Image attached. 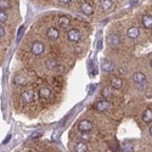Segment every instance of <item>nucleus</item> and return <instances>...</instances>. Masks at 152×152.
<instances>
[{
  "label": "nucleus",
  "mask_w": 152,
  "mask_h": 152,
  "mask_svg": "<svg viewBox=\"0 0 152 152\" xmlns=\"http://www.w3.org/2000/svg\"><path fill=\"white\" fill-rule=\"evenodd\" d=\"M67 38L71 43H78L82 39V33L78 29H69L67 33Z\"/></svg>",
  "instance_id": "f257e3e1"
},
{
  "label": "nucleus",
  "mask_w": 152,
  "mask_h": 152,
  "mask_svg": "<svg viewBox=\"0 0 152 152\" xmlns=\"http://www.w3.org/2000/svg\"><path fill=\"white\" fill-rule=\"evenodd\" d=\"M44 50H45V46H44V44L40 43V42H34V43L32 44V48H31L32 54L35 55V56L42 55V54L44 53Z\"/></svg>",
  "instance_id": "f03ea898"
},
{
  "label": "nucleus",
  "mask_w": 152,
  "mask_h": 152,
  "mask_svg": "<svg viewBox=\"0 0 152 152\" xmlns=\"http://www.w3.org/2000/svg\"><path fill=\"white\" fill-rule=\"evenodd\" d=\"M78 128L82 133H89L93 129V123L90 121H88V119H83V121L79 122Z\"/></svg>",
  "instance_id": "7ed1b4c3"
},
{
  "label": "nucleus",
  "mask_w": 152,
  "mask_h": 152,
  "mask_svg": "<svg viewBox=\"0 0 152 152\" xmlns=\"http://www.w3.org/2000/svg\"><path fill=\"white\" fill-rule=\"evenodd\" d=\"M21 97H22V101H23L24 104H31V102H33V101H34L35 95H34V91L26 90V91H23V94L21 95Z\"/></svg>",
  "instance_id": "20e7f679"
},
{
  "label": "nucleus",
  "mask_w": 152,
  "mask_h": 152,
  "mask_svg": "<svg viewBox=\"0 0 152 152\" xmlns=\"http://www.w3.org/2000/svg\"><path fill=\"white\" fill-rule=\"evenodd\" d=\"M46 37L49 38L50 40H56V39H58V37H60V32L55 27H50L46 31Z\"/></svg>",
  "instance_id": "39448f33"
},
{
  "label": "nucleus",
  "mask_w": 152,
  "mask_h": 152,
  "mask_svg": "<svg viewBox=\"0 0 152 152\" xmlns=\"http://www.w3.org/2000/svg\"><path fill=\"white\" fill-rule=\"evenodd\" d=\"M133 82L139 84V85H141V84H144L146 82V75L144 73H141V72H136V73L133 74Z\"/></svg>",
  "instance_id": "423d86ee"
},
{
  "label": "nucleus",
  "mask_w": 152,
  "mask_h": 152,
  "mask_svg": "<svg viewBox=\"0 0 152 152\" xmlns=\"http://www.w3.org/2000/svg\"><path fill=\"white\" fill-rule=\"evenodd\" d=\"M113 68H115V66H113V63L111 61H107V60H104L102 62H101V69H102L104 72H112Z\"/></svg>",
  "instance_id": "0eeeda50"
},
{
  "label": "nucleus",
  "mask_w": 152,
  "mask_h": 152,
  "mask_svg": "<svg viewBox=\"0 0 152 152\" xmlns=\"http://www.w3.org/2000/svg\"><path fill=\"white\" fill-rule=\"evenodd\" d=\"M126 35H128V38H130V39H136V38L140 35V29L136 27H130L126 31Z\"/></svg>",
  "instance_id": "6e6552de"
},
{
  "label": "nucleus",
  "mask_w": 152,
  "mask_h": 152,
  "mask_svg": "<svg viewBox=\"0 0 152 152\" xmlns=\"http://www.w3.org/2000/svg\"><path fill=\"white\" fill-rule=\"evenodd\" d=\"M110 106H111V105H110L108 101L102 100V101H100V102H97V104L95 105V108H96V111H99V112H104V111H106Z\"/></svg>",
  "instance_id": "1a4fd4ad"
},
{
  "label": "nucleus",
  "mask_w": 152,
  "mask_h": 152,
  "mask_svg": "<svg viewBox=\"0 0 152 152\" xmlns=\"http://www.w3.org/2000/svg\"><path fill=\"white\" fill-rule=\"evenodd\" d=\"M121 43V38L118 34H111L108 37V44L111 46H118Z\"/></svg>",
  "instance_id": "9d476101"
},
{
  "label": "nucleus",
  "mask_w": 152,
  "mask_h": 152,
  "mask_svg": "<svg viewBox=\"0 0 152 152\" xmlns=\"http://www.w3.org/2000/svg\"><path fill=\"white\" fill-rule=\"evenodd\" d=\"M69 24H71L69 17H67V16H61V17L58 18V26H60L61 28H67Z\"/></svg>",
  "instance_id": "9b49d317"
},
{
  "label": "nucleus",
  "mask_w": 152,
  "mask_h": 152,
  "mask_svg": "<svg viewBox=\"0 0 152 152\" xmlns=\"http://www.w3.org/2000/svg\"><path fill=\"white\" fill-rule=\"evenodd\" d=\"M80 10H82V12L84 15H91L93 14V6L90 5V4H88V3H84V4H82V6H80Z\"/></svg>",
  "instance_id": "f8f14e48"
},
{
  "label": "nucleus",
  "mask_w": 152,
  "mask_h": 152,
  "mask_svg": "<svg viewBox=\"0 0 152 152\" xmlns=\"http://www.w3.org/2000/svg\"><path fill=\"white\" fill-rule=\"evenodd\" d=\"M142 24H144L145 28L151 29L152 28V16L151 15H145L142 17Z\"/></svg>",
  "instance_id": "ddd939ff"
},
{
  "label": "nucleus",
  "mask_w": 152,
  "mask_h": 152,
  "mask_svg": "<svg viewBox=\"0 0 152 152\" xmlns=\"http://www.w3.org/2000/svg\"><path fill=\"white\" fill-rule=\"evenodd\" d=\"M142 121L146 123H151V121H152V108L151 107L145 110L144 115H142Z\"/></svg>",
  "instance_id": "4468645a"
},
{
  "label": "nucleus",
  "mask_w": 152,
  "mask_h": 152,
  "mask_svg": "<svg viewBox=\"0 0 152 152\" xmlns=\"http://www.w3.org/2000/svg\"><path fill=\"white\" fill-rule=\"evenodd\" d=\"M111 85H112V88H115V89H121L122 85H123V80H122V78H118V77L112 78V80H111Z\"/></svg>",
  "instance_id": "2eb2a0df"
},
{
  "label": "nucleus",
  "mask_w": 152,
  "mask_h": 152,
  "mask_svg": "<svg viewBox=\"0 0 152 152\" xmlns=\"http://www.w3.org/2000/svg\"><path fill=\"white\" fill-rule=\"evenodd\" d=\"M39 95H40L42 99L48 100L50 96H51V90H50L49 88H42L40 91H39Z\"/></svg>",
  "instance_id": "dca6fc26"
},
{
  "label": "nucleus",
  "mask_w": 152,
  "mask_h": 152,
  "mask_svg": "<svg viewBox=\"0 0 152 152\" xmlns=\"http://www.w3.org/2000/svg\"><path fill=\"white\" fill-rule=\"evenodd\" d=\"M74 150H75V152H86L88 151V146H86V144L85 142H78L77 145L74 146Z\"/></svg>",
  "instance_id": "f3484780"
},
{
  "label": "nucleus",
  "mask_w": 152,
  "mask_h": 152,
  "mask_svg": "<svg viewBox=\"0 0 152 152\" xmlns=\"http://www.w3.org/2000/svg\"><path fill=\"white\" fill-rule=\"evenodd\" d=\"M101 6L105 11H108L113 7V0H102V3H101Z\"/></svg>",
  "instance_id": "a211bd4d"
},
{
  "label": "nucleus",
  "mask_w": 152,
  "mask_h": 152,
  "mask_svg": "<svg viewBox=\"0 0 152 152\" xmlns=\"http://www.w3.org/2000/svg\"><path fill=\"white\" fill-rule=\"evenodd\" d=\"M10 6H11V4H10V1L9 0H0V10H7V9H10Z\"/></svg>",
  "instance_id": "6ab92c4d"
},
{
  "label": "nucleus",
  "mask_w": 152,
  "mask_h": 152,
  "mask_svg": "<svg viewBox=\"0 0 152 152\" xmlns=\"http://www.w3.org/2000/svg\"><path fill=\"white\" fill-rule=\"evenodd\" d=\"M7 21V14L4 10H0V23H5Z\"/></svg>",
  "instance_id": "aec40b11"
},
{
  "label": "nucleus",
  "mask_w": 152,
  "mask_h": 152,
  "mask_svg": "<svg viewBox=\"0 0 152 152\" xmlns=\"http://www.w3.org/2000/svg\"><path fill=\"white\" fill-rule=\"evenodd\" d=\"M55 66H56V61H55V60H49V61L46 62V67L50 68V69H53Z\"/></svg>",
  "instance_id": "412c9836"
},
{
  "label": "nucleus",
  "mask_w": 152,
  "mask_h": 152,
  "mask_svg": "<svg viewBox=\"0 0 152 152\" xmlns=\"http://www.w3.org/2000/svg\"><path fill=\"white\" fill-rule=\"evenodd\" d=\"M111 94H112L111 88H105V89L102 90V95H104V97H108Z\"/></svg>",
  "instance_id": "4be33fe9"
},
{
  "label": "nucleus",
  "mask_w": 152,
  "mask_h": 152,
  "mask_svg": "<svg viewBox=\"0 0 152 152\" xmlns=\"http://www.w3.org/2000/svg\"><path fill=\"white\" fill-rule=\"evenodd\" d=\"M24 82H26V79H24V77H21V75H18V77L15 78V83H17V84H22Z\"/></svg>",
  "instance_id": "5701e85b"
},
{
  "label": "nucleus",
  "mask_w": 152,
  "mask_h": 152,
  "mask_svg": "<svg viewBox=\"0 0 152 152\" xmlns=\"http://www.w3.org/2000/svg\"><path fill=\"white\" fill-rule=\"evenodd\" d=\"M80 139H83L84 141H89V140H90V136H89V135H88V134L85 133V134H83V135L80 136Z\"/></svg>",
  "instance_id": "b1692460"
},
{
  "label": "nucleus",
  "mask_w": 152,
  "mask_h": 152,
  "mask_svg": "<svg viewBox=\"0 0 152 152\" xmlns=\"http://www.w3.org/2000/svg\"><path fill=\"white\" fill-rule=\"evenodd\" d=\"M123 148H124V152H132V151H133V148H132V147L129 148L128 146H124Z\"/></svg>",
  "instance_id": "393cba45"
},
{
  "label": "nucleus",
  "mask_w": 152,
  "mask_h": 152,
  "mask_svg": "<svg viewBox=\"0 0 152 152\" xmlns=\"http://www.w3.org/2000/svg\"><path fill=\"white\" fill-rule=\"evenodd\" d=\"M4 34H5V31H4V28L1 26H0V37H3Z\"/></svg>",
  "instance_id": "a878e982"
},
{
  "label": "nucleus",
  "mask_w": 152,
  "mask_h": 152,
  "mask_svg": "<svg viewBox=\"0 0 152 152\" xmlns=\"http://www.w3.org/2000/svg\"><path fill=\"white\" fill-rule=\"evenodd\" d=\"M60 1H61V3H63V4H68V3L71 1V0H60Z\"/></svg>",
  "instance_id": "bb28decb"
}]
</instances>
